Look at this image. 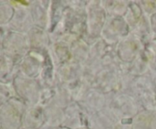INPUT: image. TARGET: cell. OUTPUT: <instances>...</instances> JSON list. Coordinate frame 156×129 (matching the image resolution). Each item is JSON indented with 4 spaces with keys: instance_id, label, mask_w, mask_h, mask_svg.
I'll use <instances>...</instances> for the list:
<instances>
[{
    "instance_id": "cell-1",
    "label": "cell",
    "mask_w": 156,
    "mask_h": 129,
    "mask_svg": "<svg viewBox=\"0 0 156 129\" xmlns=\"http://www.w3.org/2000/svg\"><path fill=\"white\" fill-rule=\"evenodd\" d=\"M19 119L12 102H6L0 107V129H18Z\"/></svg>"
},
{
    "instance_id": "cell-2",
    "label": "cell",
    "mask_w": 156,
    "mask_h": 129,
    "mask_svg": "<svg viewBox=\"0 0 156 129\" xmlns=\"http://www.w3.org/2000/svg\"><path fill=\"white\" fill-rule=\"evenodd\" d=\"M12 9L8 5L0 4V25L7 23L12 16Z\"/></svg>"
},
{
    "instance_id": "cell-3",
    "label": "cell",
    "mask_w": 156,
    "mask_h": 129,
    "mask_svg": "<svg viewBox=\"0 0 156 129\" xmlns=\"http://www.w3.org/2000/svg\"><path fill=\"white\" fill-rule=\"evenodd\" d=\"M4 37H3V32H2V27L0 25V48H1V45H2L3 42H4Z\"/></svg>"
},
{
    "instance_id": "cell-4",
    "label": "cell",
    "mask_w": 156,
    "mask_h": 129,
    "mask_svg": "<svg viewBox=\"0 0 156 129\" xmlns=\"http://www.w3.org/2000/svg\"><path fill=\"white\" fill-rule=\"evenodd\" d=\"M3 55V53H2V49L0 48V59H1V57Z\"/></svg>"
},
{
    "instance_id": "cell-5",
    "label": "cell",
    "mask_w": 156,
    "mask_h": 129,
    "mask_svg": "<svg viewBox=\"0 0 156 129\" xmlns=\"http://www.w3.org/2000/svg\"><path fill=\"white\" fill-rule=\"evenodd\" d=\"M0 107H1V105H0Z\"/></svg>"
}]
</instances>
